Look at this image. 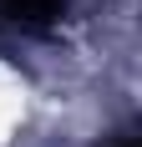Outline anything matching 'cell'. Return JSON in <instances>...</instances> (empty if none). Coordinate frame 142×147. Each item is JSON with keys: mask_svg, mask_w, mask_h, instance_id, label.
Masks as SVG:
<instances>
[{"mask_svg": "<svg viewBox=\"0 0 142 147\" xmlns=\"http://www.w3.org/2000/svg\"><path fill=\"white\" fill-rule=\"evenodd\" d=\"M0 10L26 30H46L66 15V0H0Z\"/></svg>", "mask_w": 142, "mask_h": 147, "instance_id": "obj_1", "label": "cell"}, {"mask_svg": "<svg viewBox=\"0 0 142 147\" xmlns=\"http://www.w3.org/2000/svg\"><path fill=\"white\" fill-rule=\"evenodd\" d=\"M117 147H137V142H132V137H122V142H117Z\"/></svg>", "mask_w": 142, "mask_h": 147, "instance_id": "obj_2", "label": "cell"}]
</instances>
